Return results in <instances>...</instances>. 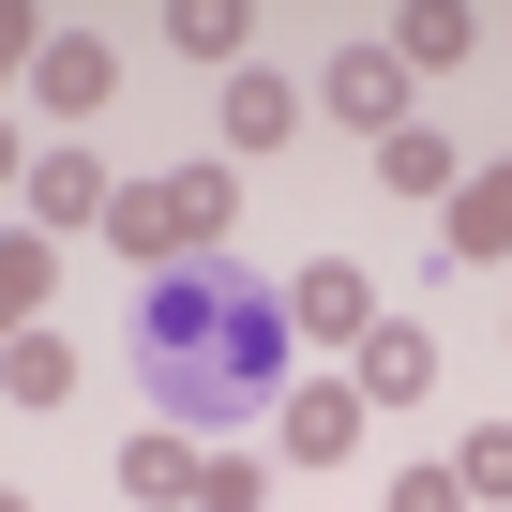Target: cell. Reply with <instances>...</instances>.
<instances>
[{
	"instance_id": "22",
	"label": "cell",
	"mask_w": 512,
	"mask_h": 512,
	"mask_svg": "<svg viewBox=\"0 0 512 512\" xmlns=\"http://www.w3.org/2000/svg\"><path fill=\"white\" fill-rule=\"evenodd\" d=\"M16 181H31V151H16V121H0V196H16Z\"/></svg>"
},
{
	"instance_id": "19",
	"label": "cell",
	"mask_w": 512,
	"mask_h": 512,
	"mask_svg": "<svg viewBox=\"0 0 512 512\" xmlns=\"http://www.w3.org/2000/svg\"><path fill=\"white\" fill-rule=\"evenodd\" d=\"M196 512H272V467H256V452H211L196 467Z\"/></svg>"
},
{
	"instance_id": "13",
	"label": "cell",
	"mask_w": 512,
	"mask_h": 512,
	"mask_svg": "<svg viewBox=\"0 0 512 512\" xmlns=\"http://www.w3.org/2000/svg\"><path fill=\"white\" fill-rule=\"evenodd\" d=\"M46 302H61V241H0V347H16V332H46Z\"/></svg>"
},
{
	"instance_id": "7",
	"label": "cell",
	"mask_w": 512,
	"mask_h": 512,
	"mask_svg": "<svg viewBox=\"0 0 512 512\" xmlns=\"http://www.w3.org/2000/svg\"><path fill=\"white\" fill-rule=\"evenodd\" d=\"M347 392H362V407H422V392H437V332H422V317H377V332L347 347Z\"/></svg>"
},
{
	"instance_id": "8",
	"label": "cell",
	"mask_w": 512,
	"mask_h": 512,
	"mask_svg": "<svg viewBox=\"0 0 512 512\" xmlns=\"http://www.w3.org/2000/svg\"><path fill=\"white\" fill-rule=\"evenodd\" d=\"M211 136H226L241 166H272V151L302 136V91H287L272 61H241V76H226V106H211Z\"/></svg>"
},
{
	"instance_id": "16",
	"label": "cell",
	"mask_w": 512,
	"mask_h": 512,
	"mask_svg": "<svg viewBox=\"0 0 512 512\" xmlns=\"http://www.w3.org/2000/svg\"><path fill=\"white\" fill-rule=\"evenodd\" d=\"M166 46H196L211 76H241V46H256V16H241V0H166Z\"/></svg>"
},
{
	"instance_id": "2",
	"label": "cell",
	"mask_w": 512,
	"mask_h": 512,
	"mask_svg": "<svg viewBox=\"0 0 512 512\" xmlns=\"http://www.w3.org/2000/svg\"><path fill=\"white\" fill-rule=\"evenodd\" d=\"M407 91H422V76L392 61V31H347V46L317 61V106H332L362 151H377V136H407Z\"/></svg>"
},
{
	"instance_id": "20",
	"label": "cell",
	"mask_w": 512,
	"mask_h": 512,
	"mask_svg": "<svg viewBox=\"0 0 512 512\" xmlns=\"http://www.w3.org/2000/svg\"><path fill=\"white\" fill-rule=\"evenodd\" d=\"M377 512H467V482H452V467H392V497H377Z\"/></svg>"
},
{
	"instance_id": "23",
	"label": "cell",
	"mask_w": 512,
	"mask_h": 512,
	"mask_svg": "<svg viewBox=\"0 0 512 512\" xmlns=\"http://www.w3.org/2000/svg\"><path fill=\"white\" fill-rule=\"evenodd\" d=\"M0 512H31V497H16V482H0Z\"/></svg>"
},
{
	"instance_id": "11",
	"label": "cell",
	"mask_w": 512,
	"mask_h": 512,
	"mask_svg": "<svg viewBox=\"0 0 512 512\" xmlns=\"http://www.w3.org/2000/svg\"><path fill=\"white\" fill-rule=\"evenodd\" d=\"M106 241H121V287H136V272H166V256H196L166 181H121V196H106Z\"/></svg>"
},
{
	"instance_id": "1",
	"label": "cell",
	"mask_w": 512,
	"mask_h": 512,
	"mask_svg": "<svg viewBox=\"0 0 512 512\" xmlns=\"http://www.w3.org/2000/svg\"><path fill=\"white\" fill-rule=\"evenodd\" d=\"M121 362H136V407L181 422V437H226V422H272L287 377H302V332H287V287L241 272V256H166V272L121 287Z\"/></svg>"
},
{
	"instance_id": "14",
	"label": "cell",
	"mask_w": 512,
	"mask_h": 512,
	"mask_svg": "<svg viewBox=\"0 0 512 512\" xmlns=\"http://www.w3.org/2000/svg\"><path fill=\"white\" fill-rule=\"evenodd\" d=\"M467 46H482V16H467V0H407V16H392V61H407V76H452Z\"/></svg>"
},
{
	"instance_id": "5",
	"label": "cell",
	"mask_w": 512,
	"mask_h": 512,
	"mask_svg": "<svg viewBox=\"0 0 512 512\" xmlns=\"http://www.w3.org/2000/svg\"><path fill=\"white\" fill-rule=\"evenodd\" d=\"M272 452H287V467H347V452H362V392H347V377H287Z\"/></svg>"
},
{
	"instance_id": "17",
	"label": "cell",
	"mask_w": 512,
	"mask_h": 512,
	"mask_svg": "<svg viewBox=\"0 0 512 512\" xmlns=\"http://www.w3.org/2000/svg\"><path fill=\"white\" fill-rule=\"evenodd\" d=\"M76 392V347L61 332H16V347H0V407H61Z\"/></svg>"
},
{
	"instance_id": "3",
	"label": "cell",
	"mask_w": 512,
	"mask_h": 512,
	"mask_svg": "<svg viewBox=\"0 0 512 512\" xmlns=\"http://www.w3.org/2000/svg\"><path fill=\"white\" fill-rule=\"evenodd\" d=\"M287 332L302 347H362L377 332V272H362V256H302V272H287Z\"/></svg>"
},
{
	"instance_id": "21",
	"label": "cell",
	"mask_w": 512,
	"mask_h": 512,
	"mask_svg": "<svg viewBox=\"0 0 512 512\" xmlns=\"http://www.w3.org/2000/svg\"><path fill=\"white\" fill-rule=\"evenodd\" d=\"M31 46H46V31L16 16V0H0V91H16V76H31Z\"/></svg>"
},
{
	"instance_id": "15",
	"label": "cell",
	"mask_w": 512,
	"mask_h": 512,
	"mask_svg": "<svg viewBox=\"0 0 512 512\" xmlns=\"http://www.w3.org/2000/svg\"><path fill=\"white\" fill-rule=\"evenodd\" d=\"M166 196H181V241L226 256V226H241V166H166Z\"/></svg>"
},
{
	"instance_id": "6",
	"label": "cell",
	"mask_w": 512,
	"mask_h": 512,
	"mask_svg": "<svg viewBox=\"0 0 512 512\" xmlns=\"http://www.w3.org/2000/svg\"><path fill=\"white\" fill-rule=\"evenodd\" d=\"M106 91H121V46H106V31H46V46H31V106H46V121H91Z\"/></svg>"
},
{
	"instance_id": "18",
	"label": "cell",
	"mask_w": 512,
	"mask_h": 512,
	"mask_svg": "<svg viewBox=\"0 0 512 512\" xmlns=\"http://www.w3.org/2000/svg\"><path fill=\"white\" fill-rule=\"evenodd\" d=\"M437 467L467 482V512H512V422H467V437H452Z\"/></svg>"
},
{
	"instance_id": "10",
	"label": "cell",
	"mask_w": 512,
	"mask_h": 512,
	"mask_svg": "<svg viewBox=\"0 0 512 512\" xmlns=\"http://www.w3.org/2000/svg\"><path fill=\"white\" fill-rule=\"evenodd\" d=\"M196 467H211V452H196L181 422H136V437H121V512H196Z\"/></svg>"
},
{
	"instance_id": "4",
	"label": "cell",
	"mask_w": 512,
	"mask_h": 512,
	"mask_svg": "<svg viewBox=\"0 0 512 512\" xmlns=\"http://www.w3.org/2000/svg\"><path fill=\"white\" fill-rule=\"evenodd\" d=\"M497 256H512V151L437 196V272H497Z\"/></svg>"
},
{
	"instance_id": "12",
	"label": "cell",
	"mask_w": 512,
	"mask_h": 512,
	"mask_svg": "<svg viewBox=\"0 0 512 512\" xmlns=\"http://www.w3.org/2000/svg\"><path fill=\"white\" fill-rule=\"evenodd\" d=\"M452 181H467V151H452L437 121H407V136H377V196H422V211H437Z\"/></svg>"
},
{
	"instance_id": "9",
	"label": "cell",
	"mask_w": 512,
	"mask_h": 512,
	"mask_svg": "<svg viewBox=\"0 0 512 512\" xmlns=\"http://www.w3.org/2000/svg\"><path fill=\"white\" fill-rule=\"evenodd\" d=\"M106 151H31V241H76V226H106Z\"/></svg>"
}]
</instances>
